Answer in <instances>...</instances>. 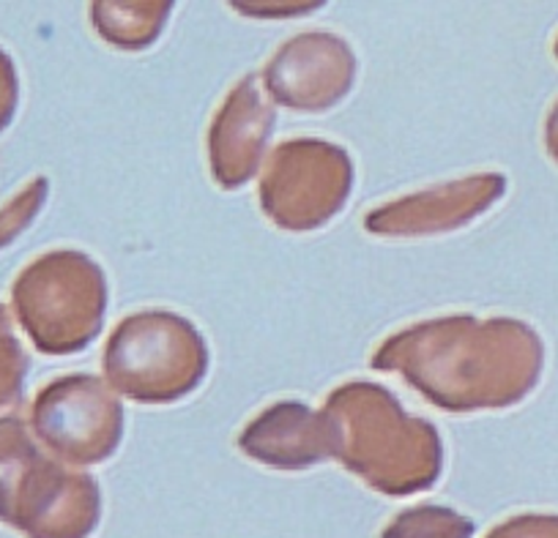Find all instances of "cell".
<instances>
[{"label": "cell", "mask_w": 558, "mask_h": 538, "mask_svg": "<svg viewBox=\"0 0 558 538\" xmlns=\"http://www.w3.org/2000/svg\"><path fill=\"white\" fill-rule=\"evenodd\" d=\"M545 362L542 339L509 317H447L386 339L375 353L378 369H395L422 396L447 411L507 407L536 386Z\"/></svg>", "instance_id": "obj_1"}, {"label": "cell", "mask_w": 558, "mask_h": 538, "mask_svg": "<svg viewBox=\"0 0 558 538\" xmlns=\"http://www.w3.org/2000/svg\"><path fill=\"white\" fill-rule=\"evenodd\" d=\"M335 456L386 494L433 487L441 473L438 432L402 413L395 396L369 383L337 389L326 405Z\"/></svg>", "instance_id": "obj_2"}, {"label": "cell", "mask_w": 558, "mask_h": 538, "mask_svg": "<svg viewBox=\"0 0 558 538\" xmlns=\"http://www.w3.org/2000/svg\"><path fill=\"white\" fill-rule=\"evenodd\" d=\"M208 353L201 333L170 311H143L116 328L105 350V372L123 396L137 402H175L206 375Z\"/></svg>", "instance_id": "obj_3"}, {"label": "cell", "mask_w": 558, "mask_h": 538, "mask_svg": "<svg viewBox=\"0 0 558 538\" xmlns=\"http://www.w3.org/2000/svg\"><path fill=\"white\" fill-rule=\"evenodd\" d=\"M14 298L36 344L47 353H74L99 333L105 273L80 252H56L23 273Z\"/></svg>", "instance_id": "obj_4"}, {"label": "cell", "mask_w": 558, "mask_h": 538, "mask_svg": "<svg viewBox=\"0 0 558 538\" xmlns=\"http://www.w3.org/2000/svg\"><path fill=\"white\" fill-rule=\"evenodd\" d=\"M351 175V159L337 145L320 139L279 145L260 184L263 211L279 228H320L345 203Z\"/></svg>", "instance_id": "obj_5"}, {"label": "cell", "mask_w": 558, "mask_h": 538, "mask_svg": "<svg viewBox=\"0 0 558 538\" xmlns=\"http://www.w3.org/2000/svg\"><path fill=\"white\" fill-rule=\"evenodd\" d=\"M36 429L63 460L90 465L116 451L123 411L96 378H66L52 383L36 402Z\"/></svg>", "instance_id": "obj_6"}, {"label": "cell", "mask_w": 558, "mask_h": 538, "mask_svg": "<svg viewBox=\"0 0 558 538\" xmlns=\"http://www.w3.org/2000/svg\"><path fill=\"white\" fill-rule=\"evenodd\" d=\"M23 489L3 514L31 538H88L99 522L94 478L66 473L31 449L23 460Z\"/></svg>", "instance_id": "obj_7"}, {"label": "cell", "mask_w": 558, "mask_h": 538, "mask_svg": "<svg viewBox=\"0 0 558 538\" xmlns=\"http://www.w3.org/2000/svg\"><path fill=\"white\" fill-rule=\"evenodd\" d=\"M356 61L348 45L329 34H304L288 41L266 66V90L279 105L320 112L348 94Z\"/></svg>", "instance_id": "obj_8"}, {"label": "cell", "mask_w": 558, "mask_h": 538, "mask_svg": "<svg viewBox=\"0 0 558 538\" xmlns=\"http://www.w3.org/2000/svg\"><path fill=\"white\" fill-rule=\"evenodd\" d=\"M504 186L507 181L496 172L471 175L458 184L438 186V189L402 197L391 206L378 208L369 213L364 224L380 235H422L463 228L504 195Z\"/></svg>", "instance_id": "obj_9"}, {"label": "cell", "mask_w": 558, "mask_h": 538, "mask_svg": "<svg viewBox=\"0 0 558 538\" xmlns=\"http://www.w3.org/2000/svg\"><path fill=\"white\" fill-rule=\"evenodd\" d=\"M271 123L274 112L263 101L257 77L252 74L230 90L211 126L208 145H211V167L219 184L233 189L255 175L257 161L271 134Z\"/></svg>", "instance_id": "obj_10"}, {"label": "cell", "mask_w": 558, "mask_h": 538, "mask_svg": "<svg viewBox=\"0 0 558 538\" xmlns=\"http://www.w3.org/2000/svg\"><path fill=\"white\" fill-rule=\"evenodd\" d=\"M241 449L257 462L271 467H310L315 462L335 456L331 429L324 413H313L310 407L286 402L250 424L241 435Z\"/></svg>", "instance_id": "obj_11"}, {"label": "cell", "mask_w": 558, "mask_h": 538, "mask_svg": "<svg viewBox=\"0 0 558 538\" xmlns=\"http://www.w3.org/2000/svg\"><path fill=\"white\" fill-rule=\"evenodd\" d=\"M170 3H96L94 25L121 50H143L162 30Z\"/></svg>", "instance_id": "obj_12"}, {"label": "cell", "mask_w": 558, "mask_h": 538, "mask_svg": "<svg viewBox=\"0 0 558 538\" xmlns=\"http://www.w3.org/2000/svg\"><path fill=\"white\" fill-rule=\"evenodd\" d=\"M474 525L441 505H416L391 522L380 538H471Z\"/></svg>", "instance_id": "obj_13"}, {"label": "cell", "mask_w": 558, "mask_h": 538, "mask_svg": "<svg viewBox=\"0 0 558 538\" xmlns=\"http://www.w3.org/2000/svg\"><path fill=\"white\" fill-rule=\"evenodd\" d=\"M487 538H558V516L523 514L493 527Z\"/></svg>", "instance_id": "obj_14"}, {"label": "cell", "mask_w": 558, "mask_h": 538, "mask_svg": "<svg viewBox=\"0 0 558 538\" xmlns=\"http://www.w3.org/2000/svg\"><path fill=\"white\" fill-rule=\"evenodd\" d=\"M545 143H547V154H550L553 161H556V164H558V101H556V105H553L550 115H547Z\"/></svg>", "instance_id": "obj_15"}, {"label": "cell", "mask_w": 558, "mask_h": 538, "mask_svg": "<svg viewBox=\"0 0 558 538\" xmlns=\"http://www.w3.org/2000/svg\"><path fill=\"white\" fill-rule=\"evenodd\" d=\"M556 56H558V41H556Z\"/></svg>", "instance_id": "obj_16"}]
</instances>
